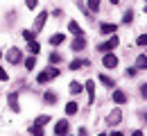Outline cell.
Returning <instances> with one entry per match:
<instances>
[{
  "label": "cell",
  "instance_id": "1",
  "mask_svg": "<svg viewBox=\"0 0 147 136\" xmlns=\"http://www.w3.org/2000/svg\"><path fill=\"white\" fill-rule=\"evenodd\" d=\"M20 59H23V52H20L18 48H11V50L7 52V61H9V64H20Z\"/></svg>",
  "mask_w": 147,
  "mask_h": 136
},
{
  "label": "cell",
  "instance_id": "2",
  "mask_svg": "<svg viewBox=\"0 0 147 136\" xmlns=\"http://www.w3.org/2000/svg\"><path fill=\"white\" fill-rule=\"evenodd\" d=\"M68 129H70V125H68V120H59V122L55 125V132H57L59 136H66V134H68Z\"/></svg>",
  "mask_w": 147,
  "mask_h": 136
},
{
  "label": "cell",
  "instance_id": "3",
  "mask_svg": "<svg viewBox=\"0 0 147 136\" xmlns=\"http://www.w3.org/2000/svg\"><path fill=\"white\" fill-rule=\"evenodd\" d=\"M102 64H104L107 68H115V66H118V57H115V55H111V52H107L104 59H102Z\"/></svg>",
  "mask_w": 147,
  "mask_h": 136
},
{
  "label": "cell",
  "instance_id": "4",
  "mask_svg": "<svg viewBox=\"0 0 147 136\" xmlns=\"http://www.w3.org/2000/svg\"><path fill=\"white\" fill-rule=\"evenodd\" d=\"M120 120H122V114L115 109V111H111L109 116H107V125H118Z\"/></svg>",
  "mask_w": 147,
  "mask_h": 136
},
{
  "label": "cell",
  "instance_id": "5",
  "mask_svg": "<svg viewBox=\"0 0 147 136\" xmlns=\"http://www.w3.org/2000/svg\"><path fill=\"white\" fill-rule=\"evenodd\" d=\"M70 48H73L75 52H79V50H84V48H86V39H84L82 34H79V37H77V39L73 41V45H70Z\"/></svg>",
  "mask_w": 147,
  "mask_h": 136
},
{
  "label": "cell",
  "instance_id": "6",
  "mask_svg": "<svg viewBox=\"0 0 147 136\" xmlns=\"http://www.w3.org/2000/svg\"><path fill=\"white\" fill-rule=\"evenodd\" d=\"M115 45H118V39H115V37H111L107 43H102V45H100V50H102V52H109V50H113Z\"/></svg>",
  "mask_w": 147,
  "mask_h": 136
},
{
  "label": "cell",
  "instance_id": "7",
  "mask_svg": "<svg viewBox=\"0 0 147 136\" xmlns=\"http://www.w3.org/2000/svg\"><path fill=\"white\" fill-rule=\"evenodd\" d=\"M45 20H48V12H41V14L36 16V20H34V27H36V30H43Z\"/></svg>",
  "mask_w": 147,
  "mask_h": 136
},
{
  "label": "cell",
  "instance_id": "8",
  "mask_svg": "<svg viewBox=\"0 0 147 136\" xmlns=\"http://www.w3.org/2000/svg\"><path fill=\"white\" fill-rule=\"evenodd\" d=\"M102 34H113L115 30H118V25H113V23H102Z\"/></svg>",
  "mask_w": 147,
  "mask_h": 136
},
{
  "label": "cell",
  "instance_id": "9",
  "mask_svg": "<svg viewBox=\"0 0 147 136\" xmlns=\"http://www.w3.org/2000/svg\"><path fill=\"white\" fill-rule=\"evenodd\" d=\"M113 102H115V104H125V102H127L125 91H115V93H113Z\"/></svg>",
  "mask_w": 147,
  "mask_h": 136
},
{
  "label": "cell",
  "instance_id": "10",
  "mask_svg": "<svg viewBox=\"0 0 147 136\" xmlns=\"http://www.w3.org/2000/svg\"><path fill=\"white\" fill-rule=\"evenodd\" d=\"M9 107L14 109V114H18V111H20V107H18V95H16V93H11V95H9Z\"/></svg>",
  "mask_w": 147,
  "mask_h": 136
},
{
  "label": "cell",
  "instance_id": "11",
  "mask_svg": "<svg viewBox=\"0 0 147 136\" xmlns=\"http://www.w3.org/2000/svg\"><path fill=\"white\" fill-rule=\"evenodd\" d=\"M86 91H88V102L95 100V84L93 82H86Z\"/></svg>",
  "mask_w": 147,
  "mask_h": 136
},
{
  "label": "cell",
  "instance_id": "12",
  "mask_svg": "<svg viewBox=\"0 0 147 136\" xmlns=\"http://www.w3.org/2000/svg\"><path fill=\"white\" fill-rule=\"evenodd\" d=\"M82 66H88V59H75L73 64H70V68H73V70L82 68Z\"/></svg>",
  "mask_w": 147,
  "mask_h": 136
},
{
  "label": "cell",
  "instance_id": "13",
  "mask_svg": "<svg viewBox=\"0 0 147 136\" xmlns=\"http://www.w3.org/2000/svg\"><path fill=\"white\" fill-rule=\"evenodd\" d=\"M68 30H70V32H73L75 37H79V34H82V27H79V25H77V23H75V20H70V23H68Z\"/></svg>",
  "mask_w": 147,
  "mask_h": 136
},
{
  "label": "cell",
  "instance_id": "14",
  "mask_svg": "<svg viewBox=\"0 0 147 136\" xmlns=\"http://www.w3.org/2000/svg\"><path fill=\"white\" fill-rule=\"evenodd\" d=\"M43 100H45L48 104H55V102H57V93H52V91H48V93H43Z\"/></svg>",
  "mask_w": 147,
  "mask_h": 136
},
{
  "label": "cell",
  "instance_id": "15",
  "mask_svg": "<svg viewBox=\"0 0 147 136\" xmlns=\"http://www.w3.org/2000/svg\"><path fill=\"white\" fill-rule=\"evenodd\" d=\"M63 39H66L63 34H52V37H50V43H52V45H61Z\"/></svg>",
  "mask_w": 147,
  "mask_h": 136
},
{
  "label": "cell",
  "instance_id": "16",
  "mask_svg": "<svg viewBox=\"0 0 147 136\" xmlns=\"http://www.w3.org/2000/svg\"><path fill=\"white\" fill-rule=\"evenodd\" d=\"M77 109H79V107H77V102H68V104H66V114H68V116L77 114Z\"/></svg>",
  "mask_w": 147,
  "mask_h": 136
},
{
  "label": "cell",
  "instance_id": "17",
  "mask_svg": "<svg viewBox=\"0 0 147 136\" xmlns=\"http://www.w3.org/2000/svg\"><path fill=\"white\" fill-rule=\"evenodd\" d=\"M48 79H52V77H50V73H48V70H43V73H38V77H36V82H38V84H45V82H48Z\"/></svg>",
  "mask_w": 147,
  "mask_h": 136
},
{
  "label": "cell",
  "instance_id": "18",
  "mask_svg": "<svg viewBox=\"0 0 147 136\" xmlns=\"http://www.w3.org/2000/svg\"><path fill=\"white\" fill-rule=\"evenodd\" d=\"M34 66H36V59H34V57H32V55H30V57L25 59V68H27V70H32Z\"/></svg>",
  "mask_w": 147,
  "mask_h": 136
},
{
  "label": "cell",
  "instance_id": "19",
  "mask_svg": "<svg viewBox=\"0 0 147 136\" xmlns=\"http://www.w3.org/2000/svg\"><path fill=\"white\" fill-rule=\"evenodd\" d=\"M23 37H25V41H27V43H30V41H36V34H34L32 30H25V32H23Z\"/></svg>",
  "mask_w": 147,
  "mask_h": 136
},
{
  "label": "cell",
  "instance_id": "20",
  "mask_svg": "<svg viewBox=\"0 0 147 136\" xmlns=\"http://www.w3.org/2000/svg\"><path fill=\"white\" fill-rule=\"evenodd\" d=\"M100 82H102L104 86H109V89H111V86H113V79H111L109 75H100Z\"/></svg>",
  "mask_w": 147,
  "mask_h": 136
},
{
  "label": "cell",
  "instance_id": "21",
  "mask_svg": "<svg viewBox=\"0 0 147 136\" xmlns=\"http://www.w3.org/2000/svg\"><path fill=\"white\" fill-rule=\"evenodd\" d=\"M38 50H41V45H38L36 41H30V52H32V55H38Z\"/></svg>",
  "mask_w": 147,
  "mask_h": 136
},
{
  "label": "cell",
  "instance_id": "22",
  "mask_svg": "<svg viewBox=\"0 0 147 136\" xmlns=\"http://www.w3.org/2000/svg\"><path fill=\"white\" fill-rule=\"evenodd\" d=\"M48 122H50V116H38L34 125H41V127H43V125H48Z\"/></svg>",
  "mask_w": 147,
  "mask_h": 136
},
{
  "label": "cell",
  "instance_id": "23",
  "mask_svg": "<svg viewBox=\"0 0 147 136\" xmlns=\"http://www.w3.org/2000/svg\"><path fill=\"white\" fill-rule=\"evenodd\" d=\"M131 20H134V12H125V16H122V23H125V25H129Z\"/></svg>",
  "mask_w": 147,
  "mask_h": 136
},
{
  "label": "cell",
  "instance_id": "24",
  "mask_svg": "<svg viewBox=\"0 0 147 136\" xmlns=\"http://www.w3.org/2000/svg\"><path fill=\"white\" fill-rule=\"evenodd\" d=\"M88 9H91V12H97V9H100V0H88Z\"/></svg>",
  "mask_w": 147,
  "mask_h": 136
},
{
  "label": "cell",
  "instance_id": "25",
  "mask_svg": "<svg viewBox=\"0 0 147 136\" xmlns=\"http://www.w3.org/2000/svg\"><path fill=\"white\" fill-rule=\"evenodd\" d=\"M145 55H140V57H138V61H136V66H138V68H145V66H147V61H145Z\"/></svg>",
  "mask_w": 147,
  "mask_h": 136
},
{
  "label": "cell",
  "instance_id": "26",
  "mask_svg": "<svg viewBox=\"0 0 147 136\" xmlns=\"http://www.w3.org/2000/svg\"><path fill=\"white\" fill-rule=\"evenodd\" d=\"M32 134H34V136H43V129H41V125H34V127H32Z\"/></svg>",
  "mask_w": 147,
  "mask_h": 136
},
{
  "label": "cell",
  "instance_id": "27",
  "mask_svg": "<svg viewBox=\"0 0 147 136\" xmlns=\"http://www.w3.org/2000/svg\"><path fill=\"white\" fill-rule=\"evenodd\" d=\"M59 61H61V55L52 52V55H50V64H59Z\"/></svg>",
  "mask_w": 147,
  "mask_h": 136
},
{
  "label": "cell",
  "instance_id": "28",
  "mask_svg": "<svg viewBox=\"0 0 147 136\" xmlns=\"http://www.w3.org/2000/svg\"><path fill=\"white\" fill-rule=\"evenodd\" d=\"M70 91H73V93H79V91H82V84L73 82V84H70Z\"/></svg>",
  "mask_w": 147,
  "mask_h": 136
},
{
  "label": "cell",
  "instance_id": "29",
  "mask_svg": "<svg viewBox=\"0 0 147 136\" xmlns=\"http://www.w3.org/2000/svg\"><path fill=\"white\" fill-rule=\"evenodd\" d=\"M25 5H27V7H30V9H36L38 0H25Z\"/></svg>",
  "mask_w": 147,
  "mask_h": 136
},
{
  "label": "cell",
  "instance_id": "30",
  "mask_svg": "<svg viewBox=\"0 0 147 136\" xmlns=\"http://www.w3.org/2000/svg\"><path fill=\"white\" fill-rule=\"evenodd\" d=\"M147 43V34H140V37H138V45H145Z\"/></svg>",
  "mask_w": 147,
  "mask_h": 136
},
{
  "label": "cell",
  "instance_id": "31",
  "mask_svg": "<svg viewBox=\"0 0 147 136\" xmlns=\"http://www.w3.org/2000/svg\"><path fill=\"white\" fill-rule=\"evenodd\" d=\"M5 79H9V77H7V70H5V68H0V82H5Z\"/></svg>",
  "mask_w": 147,
  "mask_h": 136
},
{
  "label": "cell",
  "instance_id": "32",
  "mask_svg": "<svg viewBox=\"0 0 147 136\" xmlns=\"http://www.w3.org/2000/svg\"><path fill=\"white\" fill-rule=\"evenodd\" d=\"M48 73H50V77H52V79H55V77H59V70H57V68H50Z\"/></svg>",
  "mask_w": 147,
  "mask_h": 136
},
{
  "label": "cell",
  "instance_id": "33",
  "mask_svg": "<svg viewBox=\"0 0 147 136\" xmlns=\"http://www.w3.org/2000/svg\"><path fill=\"white\" fill-rule=\"evenodd\" d=\"M145 93H147V84H143V86H140V95H143V97H147Z\"/></svg>",
  "mask_w": 147,
  "mask_h": 136
},
{
  "label": "cell",
  "instance_id": "34",
  "mask_svg": "<svg viewBox=\"0 0 147 136\" xmlns=\"http://www.w3.org/2000/svg\"><path fill=\"white\" fill-rule=\"evenodd\" d=\"M111 136H125V134H122V132H113Z\"/></svg>",
  "mask_w": 147,
  "mask_h": 136
},
{
  "label": "cell",
  "instance_id": "35",
  "mask_svg": "<svg viewBox=\"0 0 147 136\" xmlns=\"http://www.w3.org/2000/svg\"><path fill=\"white\" fill-rule=\"evenodd\" d=\"M131 136H143V132H134V134H131Z\"/></svg>",
  "mask_w": 147,
  "mask_h": 136
},
{
  "label": "cell",
  "instance_id": "36",
  "mask_svg": "<svg viewBox=\"0 0 147 136\" xmlns=\"http://www.w3.org/2000/svg\"><path fill=\"white\" fill-rule=\"evenodd\" d=\"M118 2H120V0H111V5H118Z\"/></svg>",
  "mask_w": 147,
  "mask_h": 136
},
{
  "label": "cell",
  "instance_id": "37",
  "mask_svg": "<svg viewBox=\"0 0 147 136\" xmlns=\"http://www.w3.org/2000/svg\"><path fill=\"white\" fill-rule=\"evenodd\" d=\"M0 59H2V50H0Z\"/></svg>",
  "mask_w": 147,
  "mask_h": 136
}]
</instances>
